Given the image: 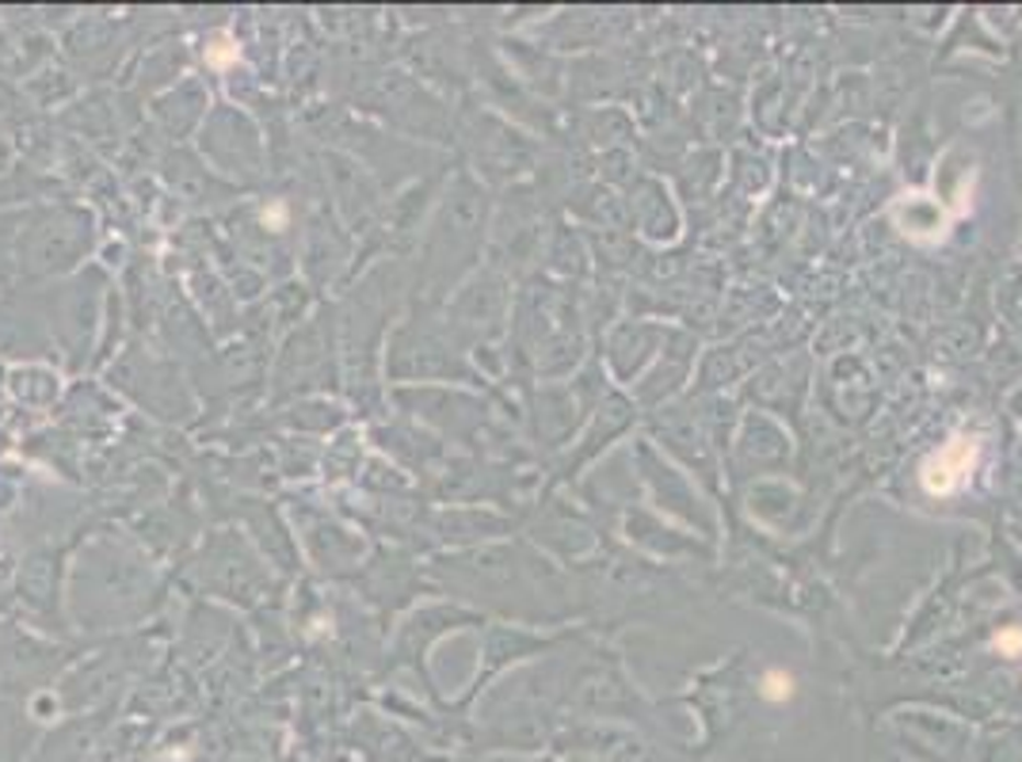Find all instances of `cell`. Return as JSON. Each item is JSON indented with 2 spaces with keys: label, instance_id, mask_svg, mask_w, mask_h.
Here are the masks:
<instances>
[{
  "label": "cell",
  "instance_id": "obj_2",
  "mask_svg": "<svg viewBox=\"0 0 1022 762\" xmlns=\"http://www.w3.org/2000/svg\"><path fill=\"white\" fill-rule=\"evenodd\" d=\"M760 694L766 702H790V697H794V679H790L786 671H766L760 683Z\"/></svg>",
  "mask_w": 1022,
  "mask_h": 762
},
{
  "label": "cell",
  "instance_id": "obj_3",
  "mask_svg": "<svg viewBox=\"0 0 1022 762\" xmlns=\"http://www.w3.org/2000/svg\"><path fill=\"white\" fill-rule=\"evenodd\" d=\"M996 652L1000 656H1008V660H1015V656H1022V625H1003L1000 633H996Z\"/></svg>",
  "mask_w": 1022,
  "mask_h": 762
},
{
  "label": "cell",
  "instance_id": "obj_1",
  "mask_svg": "<svg viewBox=\"0 0 1022 762\" xmlns=\"http://www.w3.org/2000/svg\"><path fill=\"white\" fill-rule=\"evenodd\" d=\"M977 457H980V443L969 435H954L946 446H939L935 454L923 462L920 469V485L928 496H954L957 488L965 485V480L973 477V469H977Z\"/></svg>",
  "mask_w": 1022,
  "mask_h": 762
}]
</instances>
